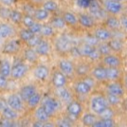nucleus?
Masks as SVG:
<instances>
[{
	"mask_svg": "<svg viewBox=\"0 0 127 127\" xmlns=\"http://www.w3.org/2000/svg\"><path fill=\"white\" fill-rule=\"evenodd\" d=\"M8 86V78L0 74V89H6Z\"/></svg>",
	"mask_w": 127,
	"mask_h": 127,
	"instance_id": "4d7b16f0",
	"label": "nucleus"
},
{
	"mask_svg": "<svg viewBox=\"0 0 127 127\" xmlns=\"http://www.w3.org/2000/svg\"><path fill=\"white\" fill-rule=\"evenodd\" d=\"M42 8H44L46 11H48L49 13H52V12H56L58 11L59 6L55 2V0H47L43 3Z\"/></svg>",
	"mask_w": 127,
	"mask_h": 127,
	"instance_id": "58836bf2",
	"label": "nucleus"
},
{
	"mask_svg": "<svg viewBox=\"0 0 127 127\" xmlns=\"http://www.w3.org/2000/svg\"><path fill=\"white\" fill-rule=\"evenodd\" d=\"M115 126V121L114 119H98L93 127H113Z\"/></svg>",
	"mask_w": 127,
	"mask_h": 127,
	"instance_id": "4c0bfd02",
	"label": "nucleus"
},
{
	"mask_svg": "<svg viewBox=\"0 0 127 127\" xmlns=\"http://www.w3.org/2000/svg\"><path fill=\"white\" fill-rule=\"evenodd\" d=\"M29 71L28 65L23 63L15 64L11 67V76L13 80H21L23 77H25Z\"/></svg>",
	"mask_w": 127,
	"mask_h": 127,
	"instance_id": "ddd939ff",
	"label": "nucleus"
},
{
	"mask_svg": "<svg viewBox=\"0 0 127 127\" xmlns=\"http://www.w3.org/2000/svg\"><path fill=\"white\" fill-rule=\"evenodd\" d=\"M105 92L110 93L113 95L119 96L121 98H123L125 95V90L123 87L122 81H116V82H106Z\"/></svg>",
	"mask_w": 127,
	"mask_h": 127,
	"instance_id": "0eeeda50",
	"label": "nucleus"
},
{
	"mask_svg": "<svg viewBox=\"0 0 127 127\" xmlns=\"http://www.w3.org/2000/svg\"><path fill=\"white\" fill-rule=\"evenodd\" d=\"M94 48H96V47H91V46L87 45V44H85V43H83V45L79 47V50H80V53H81V56H83V57H85V58H86V57L88 56V54L91 52V50H92Z\"/></svg>",
	"mask_w": 127,
	"mask_h": 127,
	"instance_id": "a18cd8bd",
	"label": "nucleus"
},
{
	"mask_svg": "<svg viewBox=\"0 0 127 127\" xmlns=\"http://www.w3.org/2000/svg\"><path fill=\"white\" fill-rule=\"evenodd\" d=\"M6 105H7V102H6V101H4L3 100H1V99H0V112L2 111V109H3V108H4Z\"/></svg>",
	"mask_w": 127,
	"mask_h": 127,
	"instance_id": "680f3d73",
	"label": "nucleus"
},
{
	"mask_svg": "<svg viewBox=\"0 0 127 127\" xmlns=\"http://www.w3.org/2000/svg\"><path fill=\"white\" fill-rule=\"evenodd\" d=\"M11 65L10 61L3 59L0 61V74H2L5 77H9L11 76Z\"/></svg>",
	"mask_w": 127,
	"mask_h": 127,
	"instance_id": "c9c22d12",
	"label": "nucleus"
},
{
	"mask_svg": "<svg viewBox=\"0 0 127 127\" xmlns=\"http://www.w3.org/2000/svg\"><path fill=\"white\" fill-rule=\"evenodd\" d=\"M55 97L58 98L61 102H64L66 104L73 100V97H72L70 90L66 88L65 86L60 87V88H55Z\"/></svg>",
	"mask_w": 127,
	"mask_h": 127,
	"instance_id": "dca6fc26",
	"label": "nucleus"
},
{
	"mask_svg": "<svg viewBox=\"0 0 127 127\" xmlns=\"http://www.w3.org/2000/svg\"><path fill=\"white\" fill-rule=\"evenodd\" d=\"M41 100H42V96L40 93L36 92L27 101V104L30 108H36L40 103H41Z\"/></svg>",
	"mask_w": 127,
	"mask_h": 127,
	"instance_id": "e433bc0d",
	"label": "nucleus"
},
{
	"mask_svg": "<svg viewBox=\"0 0 127 127\" xmlns=\"http://www.w3.org/2000/svg\"><path fill=\"white\" fill-rule=\"evenodd\" d=\"M86 58L88 59L89 61H91V62H98V61H101V56L100 52L98 51L97 48H94L91 50V52L88 54V56Z\"/></svg>",
	"mask_w": 127,
	"mask_h": 127,
	"instance_id": "de8ad7c7",
	"label": "nucleus"
},
{
	"mask_svg": "<svg viewBox=\"0 0 127 127\" xmlns=\"http://www.w3.org/2000/svg\"><path fill=\"white\" fill-rule=\"evenodd\" d=\"M49 15H50V13L48 11H46L44 8H39V9L35 10L33 17H34L35 21L44 22L46 21V20H48V18H49Z\"/></svg>",
	"mask_w": 127,
	"mask_h": 127,
	"instance_id": "7c9ffc66",
	"label": "nucleus"
},
{
	"mask_svg": "<svg viewBox=\"0 0 127 127\" xmlns=\"http://www.w3.org/2000/svg\"><path fill=\"white\" fill-rule=\"evenodd\" d=\"M115 1H120V2H122V1H123V0H115Z\"/></svg>",
	"mask_w": 127,
	"mask_h": 127,
	"instance_id": "69168bd1",
	"label": "nucleus"
},
{
	"mask_svg": "<svg viewBox=\"0 0 127 127\" xmlns=\"http://www.w3.org/2000/svg\"><path fill=\"white\" fill-rule=\"evenodd\" d=\"M33 35H34V34H33L28 28H25V29H23V30H21V31L19 32V37H20L21 41H23V42L27 43Z\"/></svg>",
	"mask_w": 127,
	"mask_h": 127,
	"instance_id": "c03bdc74",
	"label": "nucleus"
},
{
	"mask_svg": "<svg viewBox=\"0 0 127 127\" xmlns=\"http://www.w3.org/2000/svg\"><path fill=\"white\" fill-rule=\"evenodd\" d=\"M91 68L92 67L87 61L79 60L78 63L74 64V74L79 78H83V77H85L86 75L90 74Z\"/></svg>",
	"mask_w": 127,
	"mask_h": 127,
	"instance_id": "1a4fd4ad",
	"label": "nucleus"
},
{
	"mask_svg": "<svg viewBox=\"0 0 127 127\" xmlns=\"http://www.w3.org/2000/svg\"><path fill=\"white\" fill-rule=\"evenodd\" d=\"M108 45L111 48L112 52L121 54L124 49V42L122 39H118V38H111L108 41Z\"/></svg>",
	"mask_w": 127,
	"mask_h": 127,
	"instance_id": "5701e85b",
	"label": "nucleus"
},
{
	"mask_svg": "<svg viewBox=\"0 0 127 127\" xmlns=\"http://www.w3.org/2000/svg\"><path fill=\"white\" fill-rule=\"evenodd\" d=\"M78 21L81 26L87 30L93 29L96 27V20L89 13H85V12L80 13L78 15Z\"/></svg>",
	"mask_w": 127,
	"mask_h": 127,
	"instance_id": "2eb2a0df",
	"label": "nucleus"
},
{
	"mask_svg": "<svg viewBox=\"0 0 127 127\" xmlns=\"http://www.w3.org/2000/svg\"><path fill=\"white\" fill-rule=\"evenodd\" d=\"M96 48H97V49H98V51L100 52L101 57L112 53L111 48H110V47H109V45H108V43L107 42H100Z\"/></svg>",
	"mask_w": 127,
	"mask_h": 127,
	"instance_id": "ea45409f",
	"label": "nucleus"
},
{
	"mask_svg": "<svg viewBox=\"0 0 127 127\" xmlns=\"http://www.w3.org/2000/svg\"><path fill=\"white\" fill-rule=\"evenodd\" d=\"M34 77L39 81H46L49 76V68L46 64H38L33 69Z\"/></svg>",
	"mask_w": 127,
	"mask_h": 127,
	"instance_id": "a211bd4d",
	"label": "nucleus"
},
{
	"mask_svg": "<svg viewBox=\"0 0 127 127\" xmlns=\"http://www.w3.org/2000/svg\"><path fill=\"white\" fill-rule=\"evenodd\" d=\"M90 75L97 82H100V83H106L107 82V80H106V67L102 64L92 67L91 71H90Z\"/></svg>",
	"mask_w": 127,
	"mask_h": 127,
	"instance_id": "f8f14e48",
	"label": "nucleus"
},
{
	"mask_svg": "<svg viewBox=\"0 0 127 127\" xmlns=\"http://www.w3.org/2000/svg\"><path fill=\"white\" fill-rule=\"evenodd\" d=\"M2 116L5 119H8V120H11V121H14L18 118V112L13 110L12 108H11L10 106L6 105L3 109H2Z\"/></svg>",
	"mask_w": 127,
	"mask_h": 127,
	"instance_id": "f704fd0d",
	"label": "nucleus"
},
{
	"mask_svg": "<svg viewBox=\"0 0 127 127\" xmlns=\"http://www.w3.org/2000/svg\"><path fill=\"white\" fill-rule=\"evenodd\" d=\"M84 43L87 44V45H89V46H91V47H97L98 44L100 43V41H99V40L92 34V35L85 36V37L84 38Z\"/></svg>",
	"mask_w": 127,
	"mask_h": 127,
	"instance_id": "09e8293b",
	"label": "nucleus"
},
{
	"mask_svg": "<svg viewBox=\"0 0 127 127\" xmlns=\"http://www.w3.org/2000/svg\"><path fill=\"white\" fill-rule=\"evenodd\" d=\"M91 1H92V0H77L78 5H79L81 8H83V9H87Z\"/></svg>",
	"mask_w": 127,
	"mask_h": 127,
	"instance_id": "13d9d810",
	"label": "nucleus"
},
{
	"mask_svg": "<svg viewBox=\"0 0 127 127\" xmlns=\"http://www.w3.org/2000/svg\"><path fill=\"white\" fill-rule=\"evenodd\" d=\"M59 70L65 75V77H71L74 75V63L67 59H62L58 63Z\"/></svg>",
	"mask_w": 127,
	"mask_h": 127,
	"instance_id": "9b49d317",
	"label": "nucleus"
},
{
	"mask_svg": "<svg viewBox=\"0 0 127 127\" xmlns=\"http://www.w3.org/2000/svg\"><path fill=\"white\" fill-rule=\"evenodd\" d=\"M43 37L40 35V34H34L28 42H27V45L29 48H35L39 43L42 41Z\"/></svg>",
	"mask_w": 127,
	"mask_h": 127,
	"instance_id": "49530a36",
	"label": "nucleus"
},
{
	"mask_svg": "<svg viewBox=\"0 0 127 127\" xmlns=\"http://www.w3.org/2000/svg\"><path fill=\"white\" fill-rule=\"evenodd\" d=\"M66 113H67V116L73 122H75L77 119H79L83 113V105L79 101L72 100L66 104Z\"/></svg>",
	"mask_w": 127,
	"mask_h": 127,
	"instance_id": "423d86ee",
	"label": "nucleus"
},
{
	"mask_svg": "<svg viewBox=\"0 0 127 127\" xmlns=\"http://www.w3.org/2000/svg\"><path fill=\"white\" fill-rule=\"evenodd\" d=\"M104 10H105L108 14L120 15L123 11V5L120 1L105 0V2H104Z\"/></svg>",
	"mask_w": 127,
	"mask_h": 127,
	"instance_id": "6e6552de",
	"label": "nucleus"
},
{
	"mask_svg": "<svg viewBox=\"0 0 127 127\" xmlns=\"http://www.w3.org/2000/svg\"><path fill=\"white\" fill-rule=\"evenodd\" d=\"M1 42H2V38L0 37V44H1Z\"/></svg>",
	"mask_w": 127,
	"mask_h": 127,
	"instance_id": "0e129e2a",
	"label": "nucleus"
},
{
	"mask_svg": "<svg viewBox=\"0 0 127 127\" xmlns=\"http://www.w3.org/2000/svg\"><path fill=\"white\" fill-rule=\"evenodd\" d=\"M14 122L13 121L11 120H8V119H5L3 118V120L0 121V126H3V127H12L14 126Z\"/></svg>",
	"mask_w": 127,
	"mask_h": 127,
	"instance_id": "6e6d98bb",
	"label": "nucleus"
},
{
	"mask_svg": "<svg viewBox=\"0 0 127 127\" xmlns=\"http://www.w3.org/2000/svg\"><path fill=\"white\" fill-rule=\"evenodd\" d=\"M20 48V44L19 41L17 40H11L4 44L3 48H2V52L6 54H15Z\"/></svg>",
	"mask_w": 127,
	"mask_h": 127,
	"instance_id": "b1692460",
	"label": "nucleus"
},
{
	"mask_svg": "<svg viewBox=\"0 0 127 127\" xmlns=\"http://www.w3.org/2000/svg\"><path fill=\"white\" fill-rule=\"evenodd\" d=\"M119 20H120V24H121V29H122L123 32L127 33V14L126 13H121L120 17H119Z\"/></svg>",
	"mask_w": 127,
	"mask_h": 127,
	"instance_id": "3c124183",
	"label": "nucleus"
},
{
	"mask_svg": "<svg viewBox=\"0 0 127 127\" xmlns=\"http://www.w3.org/2000/svg\"><path fill=\"white\" fill-rule=\"evenodd\" d=\"M101 63L105 67H122V59L117 53H110L108 55L102 56L101 59Z\"/></svg>",
	"mask_w": 127,
	"mask_h": 127,
	"instance_id": "39448f33",
	"label": "nucleus"
},
{
	"mask_svg": "<svg viewBox=\"0 0 127 127\" xmlns=\"http://www.w3.org/2000/svg\"><path fill=\"white\" fill-rule=\"evenodd\" d=\"M40 35L43 38H52L55 35V30L50 24H44L41 28Z\"/></svg>",
	"mask_w": 127,
	"mask_h": 127,
	"instance_id": "473e14b6",
	"label": "nucleus"
},
{
	"mask_svg": "<svg viewBox=\"0 0 127 127\" xmlns=\"http://www.w3.org/2000/svg\"><path fill=\"white\" fill-rule=\"evenodd\" d=\"M89 106L91 111L98 115L103 109H105L106 107H108L109 104H108V102L106 101L104 95H95L90 99Z\"/></svg>",
	"mask_w": 127,
	"mask_h": 127,
	"instance_id": "f03ea898",
	"label": "nucleus"
},
{
	"mask_svg": "<svg viewBox=\"0 0 127 127\" xmlns=\"http://www.w3.org/2000/svg\"><path fill=\"white\" fill-rule=\"evenodd\" d=\"M1 4L3 6H6V7H9V6L13 5L16 2V0H0Z\"/></svg>",
	"mask_w": 127,
	"mask_h": 127,
	"instance_id": "bf43d9fd",
	"label": "nucleus"
},
{
	"mask_svg": "<svg viewBox=\"0 0 127 127\" xmlns=\"http://www.w3.org/2000/svg\"><path fill=\"white\" fill-rule=\"evenodd\" d=\"M34 117L35 119L39 121V122H47L49 121L50 117L48 116V114L46 112V110L44 109V107L42 105H38L35 109V112H34Z\"/></svg>",
	"mask_w": 127,
	"mask_h": 127,
	"instance_id": "bb28decb",
	"label": "nucleus"
},
{
	"mask_svg": "<svg viewBox=\"0 0 127 127\" xmlns=\"http://www.w3.org/2000/svg\"><path fill=\"white\" fill-rule=\"evenodd\" d=\"M114 116H115V112L111 106L106 107L105 109H103L101 113L98 114L99 119H114Z\"/></svg>",
	"mask_w": 127,
	"mask_h": 127,
	"instance_id": "a19ab883",
	"label": "nucleus"
},
{
	"mask_svg": "<svg viewBox=\"0 0 127 127\" xmlns=\"http://www.w3.org/2000/svg\"><path fill=\"white\" fill-rule=\"evenodd\" d=\"M24 57L26 59V61L30 62V63H36L39 55L35 51V49H33V48L28 47V48L25 49V51H24Z\"/></svg>",
	"mask_w": 127,
	"mask_h": 127,
	"instance_id": "72a5a7b5",
	"label": "nucleus"
},
{
	"mask_svg": "<svg viewBox=\"0 0 127 127\" xmlns=\"http://www.w3.org/2000/svg\"><path fill=\"white\" fill-rule=\"evenodd\" d=\"M35 22V19L32 15H29V14H25L23 15V18H22V24L25 26V28H30L32 24Z\"/></svg>",
	"mask_w": 127,
	"mask_h": 127,
	"instance_id": "8fccbe9b",
	"label": "nucleus"
},
{
	"mask_svg": "<svg viewBox=\"0 0 127 127\" xmlns=\"http://www.w3.org/2000/svg\"><path fill=\"white\" fill-rule=\"evenodd\" d=\"M41 28H42V24H41V22L35 21L33 24H32V26L29 28V30H30L33 34H40Z\"/></svg>",
	"mask_w": 127,
	"mask_h": 127,
	"instance_id": "603ef678",
	"label": "nucleus"
},
{
	"mask_svg": "<svg viewBox=\"0 0 127 127\" xmlns=\"http://www.w3.org/2000/svg\"><path fill=\"white\" fill-rule=\"evenodd\" d=\"M51 82H52V85L55 88H60V87H63V86L66 85L67 78L60 70H56V71H54V73L52 75Z\"/></svg>",
	"mask_w": 127,
	"mask_h": 127,
	"instance_id": "aec40b11",
	"label": "nucleus"
},
{
	"mask_svg": "<svg viewBox=\"0 0 127 127\" xmlns=\"http://www.w3.org/2000/svg\"><path fill=\"white\" fill-rule=\"evenodd\" d=\"M50 44L48 43V41L42 39V41L38 44L37 46L35 47V51L37 52L39 56H47L50 52Z\"/></svg>",
	"mask_w": 127,
	"mask_h": 127,
	"instance_id": "393cba45",
	"label": "nucleus"
},
{
	"mask_svg": "<svg viewBox=\"0 0 127 127\" xmlns=\"http://www.w3.org/2000/svg\"><path fill=\"white\" fill-rule=\"evenodd\" d=\"M63 19L64 20L65 24L67 26L70 27H75L79 24V21H78V16L76 15L73 12H70V11H64L63 13Z\"/></svg>",
	"mask_w": 127,
	"mask_h": 127,
	"instance_id": "a878e982",
	"label": "nucleus"
},
{
	"mask_svg": "<svg viewBox=\"0 0 127 127\" xmlns=\"http://www.w3.org/2000/svg\"><path fill=\"white\" fill-rule=\"evenodd\" d=\"M57 124V126H60V127H69V126H72L73 125V123L74 122L69 118L67 115L66 116L63 117V118H61V119H59L57 122H56Z\"/></svg>",
	"mask_w": 127,
	"mask_h": 127,
	"instance_id": "37998d69",
	"label": "nucleus"
},
{
	"mask_svg": "<svg viewBox=\"0 0 127 127\" xmlns=\"http://www.w3.org/2000/svg\"><path fill=\"white\" fill-rule=\"evenodd\" d=\"M103 25L110 31H116V30L121 29L120 20H119V17H117V15L108 14L103 20Z\"/></svg>",
	"mask_w": 127,
	"mask_h": 127,
	"instance_id": "412c9836",
	"label": "nucleus"
},
{
	"mask_svg": "<svg viewBox=\"0 0 127 127\" xmlns=\"http://www.w3.org/2000/svg\"><path fill=\"white\" fill-rule=\"evenodd\" d=\"M104 97H105L106 101H107V102H108L109 106H111V107L119 106L122 102V98L119 97V96L110 94V93H107V92H105Z\"/></svg>",
	"mask_w": 127,
	"mask_h": 127,
	"instance_id": "2f4dec72",
	"label": "nucleus"
},
{
	"mask_svg": "<svg viewBox=\"0 0 127 127\" xmlns=\"http://www.w3.org/2000/svg\"><path fill=\"white\" fill-rule=\"evenodd\" d=\"M6 102L7 105L17 112H21L24 110V101L18 94H11L8 97Z\"/></svg>",
	"mask_w": 127,
	"mask_h": 127,
	"instance_id": "9d476101",
	"label": "nucleus"
},
{
	"mask_svg": "<svg viewBox=\"0 0 127 127\" xmlns=\"http://www.w3.org/2000/svg\"><path fill=\"white\" fill-rule=\"evenodd\" d=\"M49 24L52 26V28L54 30H57V31H62L64 30L65 26H66V24H65V22L64 20L63 19V17L62 16H53L52 18L50 19V22H49Z\"/></svg>",
	"mask_w": 127,
	"mask_h": 127,
	"instance_id": "c756f323",
	"label": "nucleus"
},
{
	"mask_svg": "<svg viewBox=\"0 0 127 127\" xmlns=\"http://www.w3.org/2000/svg\"><path fill=\"white\" fill-rule=\"evenodd\" d=\"M123 72L122 67H106V80L107 82L122 81Z\"/></svg>",
	"mask_w": 127,
	"mask_h": 127,
	"instance_id": "f3484780",
	"label": "nucleus"
},
{
	"mask_svg": "<svg viewBox=\"0 0 127 127\" xmlns=\"http://www.w3.org/2000/svg\"><path fill=\"white\" fill-rule=\"evenodd\" d=\"M54 46H55L56 50L61 54L69 53L71 50V48L73 47L70 39L65 35H60L56 38V40L54 42Z\"/></svg>",
	"mask_w": 127,
	"mask_h": 127,
	"instance_id": "7ed1b4c3",
	"label": "nucleus"
},
{
	"mask_svg": "<svg viewBox=\"0 0 127 127\" xmlns=\"http://www.w3.org/2000/svg\"><path fill=\"white\" fill-rule=\"evenodd\" d=\"M125 105H126V107H127V101H125Z\"/></svg>",
	"mask_w": 127,
	"mask_h": 127,
	"instance_id": "338daca9",
	"label": "nucleus"
},
{
	"mask_svg": "<svg viewBox=\"0 0 127 127\" xmlns=\"http://www.w3.org/2000/svg\"><path fill=\"white\" fill-rule=\"evenodd\" d=\"M37 92V88L34 85H24L20 89L19 96L21 97L24 102H27V101L32 97L33 94H35Z\"/></svg>",
	"mask_w": 127,
	"mask_h": 127,
	"instance_id": "4be33fe9",
	"label": "nucleus"
},
{
	"mask_svg": "<svg viewBox=\"0 0 127 127\" xmlns=\"http://www.w3.org/2000/svg\"><path fill=\"white\" fill-rule=\"evenodd\" d=\"M74 91L77 95L80 96H86L88 95L92 91V88L85 83L84 80L80 79L77 81L74 85Z\"/></svg>",
	"mask_w": 127,
	"mask_h": 127,
	"instance_id": "6ab92c4d",
	"label": "nucleus"
},
{
	"mask_svg": "<svg viewBox=\"0 0 127 127\" xmlns=\"http://www.w3.org/2000/svg\"><path fill=\"white\" fill-rule=\"evenodd\" d=\"M23 10H24V11L26 12V14H29V15H32L33 16V14H34V11H35V8L33 7L32 5H31V4H26V5L23 7Z\"/></svg>",
	"mask_w": 127,
	"mask_h": 127,
	"instance_id": "5fc2aeb1",
	"label": "nucleus"
},
{
	"mask_svg": "<svg viewBox=\"0 0 127 127\" xmlns=\"http://www.w3.org/2000/svg\"><path fill=\"white\" fill-rule=\"evenodd\" d=\"M11 10H9L6 6H3L0 8V18L2 19H9Z\"/></svg>",
	"mask_w": 127,
	"mask_h": 127,
	"instance_id": "864d4df0",
	"label": "nucleus"
},
{
	"mask_svg": "<svg viewBox=\"0 0 127 127\" xmlns=\"http://www.w3.org/2000/svg\"><path fill=\"white\" fill-rule=\"evenodd\" d=\"M98 115L95 113H85L82 117V123L85 126H93L94 122L98 120Z\"/></svg>",
	"mask_w": 127,
	"mask_h": 127,
	"instance_id": "cd10ccee",
	"label": "nucleus"
},
{
	"mask_svg": "<svg viewBox=\"0 0 127 127\" xmlns=\"http://www.w3.org/2000/svg\"><path fill=\"white\" fill-rule=\"evenodd\" d=\"M13 34V28L7 24V23H2L0 24V37L2 39H8Z\"/></svg>",
	"mask_w": 127,
	"mask_h": 127,
	"instance_id": "c85d7f7f",
	"label": "nucleus"
},
{
	"mask_svg": "<svg viewBox=\"0 0 127 127\" xmlns=\"http://www.w3.org/2000/svg\"><path fill=\"white\" fill-rule=\"evenodd\" d=\"M122 85H123L124 90H125V93H127V73L123 74V76H122Z\"/></svg>",
	"mask_w": 127,
	"mask_h": 127,
	"instance_id": "052dcab7",
	"label": "nucleus"
},
{
	"mask_svg": "<svg viewBox=\"0 0 127 127\" xmlns=\"http://www.w3.org/2000/svg\"><path fill=\"white\" fill-rule=\"evenodd\" d=\"M93 35L95 36L100 42H108L112 38L111 31L108 30L106 27H98L94 29Z\"/></svg>",
	"mask_w": 127,
	"mask_h": 127,
	"instance_id": "4468645a",
	"label": "nucleus"
},
{
	"mask_svg": "<svg viewBox=\"0 0 127 127\" xmlns=\"http://www.w3.org/2000/svg\"><path fill=\"white\" fill-rule=\"evenodd\" d=\"M22 18H23L22 12H20V11H15V10H11L9 19H10L12 23H14V24H19V23L22 22Z\"/></svg>",
	"mask_w": 127,
	"mask_h": 127,
	"instance_id": "79ce46f5",
	"label": "nucleus"
},
{
	"mask_svg": "<svg viewBox=\"0 0 127 127\" xmlns=\"http://www.w3.org/2000/svg\"><path fill=\"white\" fill-rule=\"evenodd\" d=\"M34 2H42L43 0H33Z\"/></svg>",
	"mask_w": 127,
	"mask_h": 127,
	"instance_id": "e2e57ef3",
	"label": "nucleus"
},
{
	"mask_svg": "<svg viewBox=\"0 0 127 127\" xmlns=\"http://www.w3.org/2000/svg\"><path fill=\"white\" fill-rule=\"evenodd\" d=\"M88 11H89V14L94 19H101V20H104L105 17L108 15V13L106 12V11L101 8V6L100 5V3L97 1V0H92L90 2L89 6H88Z\"/></svg>",
	"mask_w": 127,
	"mask_h": 127,
	"instance_id": "20e7f679",
	"label": "nucleus"
},
{
	"mask_svg": "<svg viewBox=\"0 0 127 127\" xmlns=\"http://www.w3.org/2000/svg\"><path fill=\"white\" fill-rule=\"evenodd\" d=\"M41 105L49 117L54 116L61 107V101L58 98L52 96H45L41 100Z\"/></svg>",
	"mask_w": 127,
	"mask_h": 127,
	"instance_id": "f257e3e1",
	"label": "nucleus"
}]
</instances>
